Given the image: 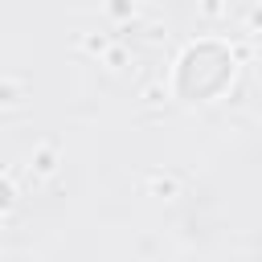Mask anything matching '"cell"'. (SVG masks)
Instances as JSON below:
<instances>
[{"instance_id":"cell-1","label":"cell","mask_w":262,"mask_h":262,"mask_svg":"<svg viewBox=\"0 0 262 262\" xmlns=\"http://www.w3.org/2000/svg\"><path fill=\"white\" fill-rule=\"evenodd\" d=\"M229 70H233L229 66V53L221 45H196V49L184 53L176 86H180L184 98H209V94H217L229 82Z\"/></svg>"}]
</instances>
